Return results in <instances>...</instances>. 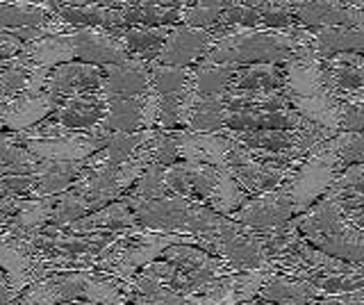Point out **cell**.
<instances>
[{
	"label": "cell",
	"instance_id": "cell-49",
	"mask_svg": "<svg viewBox=\"0 0 364 305\" xmlns=\"http://www.w3.org/2000/svg\"><path fill=\"white\" fill-rule=\"evenodd\" d=\"M185 164H187V178L193 196H196V200H208L214 191L216 178H219V168L208 164H193V162H185Z\"/></svg>",
	"mask_w": 364,
	"mask_h": 305
},
{
	"label": "cell",
	"instance_id": "cell-52",
	"mask_svg": "<svg viewBox=\"0 0 364 305\" xmlns=\"http://www.w3.org/2000/svg\"><path fill=\"white\" fill-rule=\"evenodd\" d=\"M34 187V176H0V203L26 198Z\"/></svg>",
	"mask_w": 364,
	"mask_h": 305
},
{
	"label": "cell",
	"instance_id": "cell-24",
	"mask_svg": "<svg viewBox=\"0 0 364 305\" xmlns=\"http://www.w3.org/2000/svg\"><path fill=\"white\" fill-rule=\"evenodd\" d=\"M259 301L271 303V305H310L316 299H323L310 282L305 280H296L282 274H273L264 287L257 294Z\"/></svg>",
	"mask_w": 364,
	"mask_h": 305
},
{
	"label": "cell",
	"instance_id": "cell-59",
	"mask_svg": "<svg viewBox=\"0 0 364 305\" xmlns=\"http://www.w3.org/2000/svg\"><path fill=\"white\" fill-rule=\"evenodd\" d=\"M0 128H3V123H0Z\"/></svg>",
	"mask_w": 364,
	"mask_h": 305
},
{
	"label": "cell",
	"instance_id": "cell-36",
	"mask_svg": "<svg viewBox=\"0 0 364 305\" xmlns=\"http://www.w3.org/2000/svg\"><path fill=\"white\" fill-rule=\"evenodd\" d=\"M248 198L250 196L235 183V178L228 173L225 168H219V178H216L212 196L208 198V208H212L216 214H221V217L230 219Z\"/></svg>",
	"mask_w": 364,
	"mask_h": 305
},
{
	"label": "cell",
	"instance_id": "cell-20",
	"mask_svg": "<svg viewBox=\"0 0 364 305\" xmlns=\"http://www.w3.org/2000/svg\"><path fill=\"white\" fill-rule=\"evenodd\" d=\"M182 9V3H121V18L123 28H173Z\"/></svg>",
	"mask_w": 364,
	"mask_h": 305
},
{
	"label": "cell",
	"instance_id": "cell-43",
	"mask_svg": "<svg viewBox=\"0 0 364 305\" xmlns=\"http://www.w3.org/2000/svg\"><path fill=\"white\" fill-rule=\"evenodd\" d=\"M230 7V3H191L185 5L182 9V16H180V23L187 26V28H196V30H212L216 23H219L221 14L225 9Z\"/></svg>",
	"mask_w": 364,
	"mask_h": 305
},
{
	"label": "cell",
	"instance_id": "cell-48",
	"mask_svg": "<svg viewBox=\"0 0 364 305\" xmlns=\"http://www.w3.org/2000/svg\"><path fill=\"white\" fill-rule=\"evenodd\" d=\"M144 151L148 155V160H151V164H157L162 168L178 162V151H176L171 132L151 130V137H148V141L144 144Z\"/></svg>",
	"mask_w": 364,
	"mask_h": 305
},
{
	"label": "cell",
	"instance_id": "cell-40",
	"mask_svg": "<svg viewBox=\"0 0 364 305\" xmlns=\"http://www.w3.org/2000/svg\"><path fill=\"white\" fill-rule=\"evenodd\" d=\"M89 214L87 203L80 198L73 189H66L64 194L53 196V217H50V228L66 230L68 225L75 221L85 219Z\"/></svg>",
	"mask_w": 364,
	"mask_h": 305
},
{
	"label": "cell",
	"instance_id": "cell-51",
	"mask_svg": "<svg viewBox=\"0 0 364 305\" xmlns=\"http://www.w3.org/2000/svg\"><path fill=\"white\" fill-rule=\"evenodd\" d=\"M362 171H364L362 164H353V166L341 168V171L335 176L333 185H330L328 191L323 194V198L339 196V194H344V191H350V189H364V185H362Z\"/></svg>",
	"mask_w": 364,
	"mask_h": 305
},
{
	"label": "cell",
	"instance_id": "cell-2",
	"mask_svg": "<svg viewBox=\"0 0 364 305\" xmlns=\"http://www.w3.org/2000/svg\"><path fill=\"white\" fill-rule=\"evenodd\" d=\"M341 168L344 166L326 151L316 149L312 155L305 157L299 164V168L289 176L287 185H284V189H287V194L291 198L296 217L307 212L316 200L323 198V194L328 191V187L333 185L335 176Z\"/></svg>",
	"mask_w": 364,
	"mask_h": 305
},
{
	"label": "cell",
	"instance_id": "cell-55",
	"mask_svg": "<svg viewBox=\"0 0 364 305\" xmlns=\"http://www.w3.org/2000/svg\"><path fill=\"white\" fill-rule=\"evenodd\" d=\"M14 291L9 289V282H7V278H5V274L0 271V305H11L14 303Z\"/></svg>",
	"mask_w": 364,
	"mask_h": 305
},
{
	"label": "cell",
	"instance_id": "cell-26",
	"mask_svg": "<svg viewBox=\"0 0 364 305\" xmlns=\"http://www.w3.org/2000/svg\"><path fill=\"white\" fill-rule=\"evenodd\" d=\"M82 168V162H39L34 171V187L30 191L32 198H53L60 196L75 183Z\"/></svg>",
	"mask_w": 364,
	"mask_h": 305
},
{
	"label": "cell",
	"instance_id": "cell-58",
	"mask_svg": "<svg viewBox=\"0 0 364 305\" xmlns=\"http://www.w3.org/2000/svg\"><path fill=\"white\" fill-rule=\"evenodd\" d=\"M121 305H130V303H121Z\"/></svg>",
	"mask_w": 364,
	"mask_h": 305
},
{
	"label": "cell",
	"instance_id": "cell-35",
	"mask_svg": "<svg viewBox=\"0 0 364 305\" xmlns=\"http://www.w3.org/2000/svg\"><path fill=\"white\" fill-rule=\"evenodd\" d=\"M148 137H151V130H139L132 134H109L105 146L91 157L96 162H105L109 166H121L128 160H132L136 151L148 141Z\"/></svg>",
	"mask_w": 364,
	"mask_h": 305
},
{
	"label": "cell",
	"instance_id": "cell-39",
	"mask_svg": "<svg viewBox=\"0 0 364 305\" xmlns=\"http://www.w3.org/2000/svg\"><path fill=\"white\" fill-rule=\"evenodd\" d=\"M318 151H326L335 157L341 166H353L362 164L364 160V144H362V132H339L335 137L326 139Z\"/></svg>",
	"mask_w": 364,
	"mask_h": 305
},
{
	"label": "cell",
	"instance_id": "cell-8",
	"mask_svg": "<svg viewBox=\"0 0 364 305\" xmlns=\"http://www.w3.org/2000/svg\"><path fill=\"white\" fill-rule=\"evenodd\" d=\"M214 35L208 30H196L187 26H173L164 39L162 53H159L157 64L178 66V69H189L191 64L203 60L208 50L214 46Z\"/></svg>",
	"mask_w": 364,
	"mask_h": 305
},
{
	"label": "cell",
	"instance_id": "cell-12",
	"mask_svg": "<svg viewBox=\"0 0 364 305\" xmlns=\"http://www.w3.org/2000/svg\"><path fill=\"white\" fill-rule=\"evenodd\" d=\"M171 137H173L178 157H182L185 162L208 164L216 168L223 166L228 151L232 149V139H228L225 134H219V132L200 134V132L173 130Z\"/></svg>",
	"mask_w": 364,
	"mask_h": 305
},
{
	"label": "cell",
	"instance_id": "cell-18",
	"mask_svg": "<svg viewBox=\"0 0 364 305\" xmlns=\"http://www.w3.org/2000/svg\"><path fill=\"white\" fill-rule=\"evenodd\" d=\"M53 217V198H18L11 219L5 223V235L16 240H32L50 225Z\"/></svg>",
	"mask_w": 364,
	"mask_h": 305
},
{
	"label": "cell",
	"instance_id": "cell-42",
	"mask_svg": "<svg viewBox=\"0 0 364 305\" xmlns=\"http://www.w3.org/2000/svg\"><path fill=\"white\" fill-rule=\"evenodd\" d=\"M32 69H34V66L28 60H23L21 55L7 62L3 75H0V103L26 92L28 82H30V75H32Z\"/></svg>",
	"mask_w": 364,
	"mask_h": 305
},
{
	"label": "cell",
	"instance_id": "cell-34",
	"mask_svg": "<svg viewBox=\"0 0 364 305\" xmlns=\"http://www.w3.org/2000/svg\"><path fill=\"white\" fill-rule=\"evenodd\" d=\"M228 117L223 96L221 98H200L196 96L191 103V109L187 114L185 128L187 132H200V134H212L223 128V121Z\"/></svg>",
	"mask_w": 364,
	"mask_h": 305
},
{
	"label": "cell",
	"instance_id": "cell-23",
	"mask_svg": "<svg viewBox=\"0 0 364 305\" xmlns=\"http://www.w3.org/2000/svg\"><path fill=\"white\" fill-rule=\"evenodd\" d=\"M291 109L303 121L312 123V126L326 130L330 137L339 134V105L341 100L333 94L310 96V98H291L287 96Z\"/></svg>",
	"mask_w": 364,
	"mask_h": 305
},
{
	"label": "cell",
	"instance_id": "cell-28",
	"mask_svg": "<svg viewBox=\"0 0 364 305\" xmlns=\"http://www.w3.org/2000/svg\"><path fill=\"white\" fill-rule=\"evenodd\" d=\"M314 55L321 62L335 58L341 53H358L362 55L364 48V30L353 28H318L310 30Z\"/></svg>",
	"mask_w": 364,
	"mask_h": 305
},
{
	"label": "cell",
	"instance_id": "cell-13",
	"mask_svg": "<svg viewBox=\"0 0 364 305\" xmlns=\"http://www.w3.org/2000/svg\"><path fill=\"white\" fill-rule=\"evenodd\" d=\"M71 35L75 41L77 60L85 64L102 69V66H117L125 60H130L123 43L117 37H112L109 32H102L96 28H75Z\"/></svg>",
	"mask_w": 364,
	"mask_h": 305
},
{
	"label": "cell",
	"instance_id": "cell-7",
	"mask_svg": "<svg viewBox=\"0 0 364 305\" xmlns=\"http://www.w3.org/2000/svg\"><path fill=\"white\" fill-rule=\"evenodd\" d=\"M117 168L119 166L96 162L94 157H89V160L82 162V168H80L75 183L68 189H73L75 194L87 203L89 214L121 198L123 191L117 180Z\"/></svg>",
	"mask_w": 364,
	"mask_h": 305
},
{
	"label": "cell",
	"instance_id": "cell-30",
	"mask_svg": "<svg viewBox=\"0 0 364 305\" xmlns=\"http://www.w3.org/2000/svg\"><path fill=\"white\" fill-rule=\"evenodd\" d=\"M159 257H162V262L178 269L180 274H196V271H214V274H219V276L230 274V269L225 267L223 259L200 251V248L193 244H173Z\"/></svg>",
	"mask_w": 364,
	"mask_h": 305
},
{
	"label": "cell",
	"instance_id": "cell-32",
	"mask_svg": "<svg viewBox=\"0 0 364 305\" xmlns=\"http://www.w3.org/2000/svg\"><path fill=\"white\" fill-rule=\"evenodd\" d=\"M53 3H0V32H11L18 28H39L53 21Z\"/></svg>",
	"mask_w": 364,
	"mask_h": 305
},
{
	"label": "cell",
	"instance_id": "cell-29",
	"mask_svg": "<svg viewBox=\"0 0 364 305\" xmlns=\"http://www.w3.org/2000/svg\"><path fill=\"white\" fill-rule=\"evenodd\" d=\"M100 134H132L141 130V98L105 100V114L94 128Z\"/></svg>",
	"mask_w": 364,
	"mask_h": 305
},
{
	"label": "cell",
	"instance_id": "cell-47",
	"mask_svg": "<svg viewBox=\"0 0 364 305\" xmlns=\"http://www.w3.org/2000/svg\"><path fill=\"white\" fill-rule=\"evenodd\" d=\"M257 5V16H259V28L269 32H284L294 26H299L294 21L289 3H255Z\"/></svg>",
	"mask_w": 364,
	"mask_h": 305
},
{
	"label": "cell",
	"instance_id": "cell-46",
	"mask_svg": "<svg viewBox=\"0 0 364 305\" xmlns=\"http://www.w3.org/2000/svg\"><path fill=\"white\" fill-rule=\"evenodd\" d=\"M276 274L271 269H257V271H242V274H232V294L235 301L239 303H250L259 289L264 287V282Z\"/></svg>",
	"mask_w": 364,
	"mask_h": 305
},
{
	"label": "cell",
	"instance_id": "cell-33",
	"mask_svg": "<svg viewBox=\"0 0 364 305\" xmlns=\"http://www.w3.org/2000/svg\"><path fill=\"white\" fill-rule=\"evenodd\" d=\"M235 73V66L196 64L193 69H189V87L200 98H221L228 92V85H230Z\"/></svg>",
	"mask_w": 364,
	"mask_h": 305
},
{
	"label": "cell",
	"instance_id": "cell-38",
	"mask_svg": "<svg viewBox=\"0 0 364 305\" xmlns=\"http://www.w3.org/2000/svg\"><path fill=\"white\" fill-rule=\"evenodd\" d=\"M82 299H87L91 305H121L125 303L123 282L112 278L109 274H102V271H89Z\"/></svg>",
	"mask_w": 364,
	"mask_h": 305
},
{
	"label": "cell",
	"instance_id": "cell-37",
	"mask_svg": "<svg viewBox=\"0 0 364 305\" xmlns=\"http://www.w3.org/2000/svg\"><path fill=\"white\" fill-rule=\"evenodd\" d=\"M37 166L39 160L16 144L14 134L0 132V176H34Z\"/></svg>",
	"mask_w": 364,
	"mask_h": 305
},
{
	"label": "cell",
	"instance_id": "cell-6",
	"mask_svg": "<svg viewBox=\"0 0 364 305\" xmlns=\"http://www.w3.org/2000/svg\"><path fill=\"white\" fill-rule=\"evenodd\" d=\"M0 271L5 274L14 296H18L30 282L46 276L41 259L34 255L30 240H16L5 232L0 235Z\"/></svg>",
	"mask_w": 364,
	"mask_h": 305
},
{
	"label": "cell",
	"instance_id": "cell-15",
	"mask_svg": "<svg viewBox=\"0 0 364 305\" xmlns=\"http://www.w3.org/2000/svg\"><path fill=\"white\" fill-rule=\"evenodd\" d=\"M66 230L77 232V235L109 232V235H117V237H130V235L144 232V228L136 223V219L132 217V212L128 210V205H125L123 200H114V203H109V205L87 214L85 219H80L73 225H68Z\"/></svg>",
	"mask_w": 364,
	"mask_h": 305
},
{
	"label": "cell",
	"instance_id": "cell-19",
	"mask_svg": "<svg viewBox=\"0 0 364 305\" xmlns=\"http://www.w3.org/2000/svg\"><path fill=\"white\" fill-rule=\"evenodd\" d=\"M303 121L294 109L284 112H246V114H228L223 121L225 132H264V130H299L305 128Z\"/></svg>",
	"mask_w": 364,
	"mask_h": 305
},
{
	"label": "cell",
	"instance_id": "cell-41",
	"mask_svg": "<svg viewBox=\"0 0 364 305\" xmlns=\"http://www.w3.org/2000/svg\"><path fill=\"white\" fill-rule=\"evenodd\" d=\"M189 82V69H178V66L151 64V92L157 96H180Z\"/></svg>",
	"mask_w": 364,
	"mask_h": 305
},
{
	"label": "cell",
	"instance_id": "cell-53",
	"mask_svg": "<svg viewBox=\"0 0 364 305\" xmlns=\"http://www.w3.org/2000/svg\"><path fill=\"white\" fill-rule=\"evenodd\" d=\"M23 43L11 32H0V64L18 58Z\"/></svg>",
	"mask_w": 364,
	"mask_h": 305
},
{
	"label": "cell",
	"instance_id": "cell-21",
	"mask_svg": "<svg viewBox=\"0 0 364 305\" xmlns=\"http://www.w3.org/2000/svg\"><path fill=\"white\" fill-rule=\"evenodd\" d=\"M348 221L341 214V208L335 198H321L314 205L296 217V228H299L303 240L307 237H323V235H335L339 230L348 228Z\"/></svg>",
	"mask_w": 364,
	"mask_h": 305
},
{
	"label": "cell",
	"instance_id": "cell-10",
	"mask_svg": "<svg viewBox=\"0 0 364 305\" xmlns=\"http://www.w3.org/2000/svg\"><path fill=\"white\" fill-rule=\"evenodd\" d=\"M151 87V64L141 60H125L102 71L98 94L105 100L141 98Z\"/></svg>",
	"mask_w": 364,
	"mask_h": 305
},
{
	"label": "cell",
	"instance_id": "cell-4",
	"mask_svg": "<svg viewBox=\"0 0 364 305\" xmlns=\"http://www.w3.org/2000/svg\"><path fill=\"white\" fill-rule=\"evenodd\" d=\"M294 217L296 214H294V205H291L287 189L278 187L273 191H267V194L248 198L230 219L255 232H264V230H273V228H278V225L291 221Z\"/></svg>",
	"mask_w": 364,
	"mask_h": 305
},
{
	"label": "cell",
	"instance_id": "cell-60",
	"mask_svg": "<svg viewBox=\"0 0 364 305\" xmlns=\"http://www.w3.org/2000/svg\"><path fill=\"white\" fill-rule=\"evenodd\" d=\"M0 235H3V230H0Z\"/></svg>",
	"mask_w": 364,
	"mask_h": 305
},
{
	"label": "cell",
	"instance_id": "cell-57",
	"mask_svg": "<svg viewBox=\"0 0 364 305\" xmlns=\"http://www.w3.org/2000/svg\"><path fill=\"white\" fill-rule=\"evenodd\" d=\"M5 66H7V62H3V64H0V75H3V71H5Z\"/></svg>",
	"mask_w": 364,
	"mask_h": 305
},
{
	"label": "cell",
	"instance_id": "cell-50",
	"mask_svg": "<svg viewBox=\"0 0 364 305\" xmlns=\"http://www.w3.org/2000/svg\"><path fill=\"white\" fill-rule=\"evenodd\" d=\"M164 185L168 196L176 198H187V200H196L193 191L189 187V178H187V164L185 162H176L164 168Z\"/></svg>",
	"mask_w": 364,
	"mask_h": 305
},
{
	"label": "cell",
	"instance_id": "cell-16",
	"mask_svg": "<svg viewBox=\"0 0 364 305\" xmlns=\"http://www.w3.org/2000/svg\"><path fill=\"white\" fill-rule=\"evenodd\" d=\"M18 55L23 60H28L34 69H46V71L77 60L75 41L71 32H55V35H46L37 41L23 43Z\"/></svg>",
	"mask_w": 364,
	"mask_h": 305
},
{
	"label": "cell",
	"instance_id": "cell-5",
	"mask_svg": "<svg viewBox=\"0 0 364 305\" xmlns=\"http://www.w3.org/2000/svg\"><path fill=\"white\" fill-rule=\"evenodd\" d=\"M294 21L305 30L318 28H353L362 30L364 12L360 5H344L333 3V0H301V3H289Z\"/></svg>",
	"mask_w": 364,
	"mask_h": 305
},
{
	"label": "cell",
	"instance_id": "cell-31",
	"mask_svg": "<svg viewBox=\"0 0 364 305\" xmlns=\"http://www.w3.org/2000/svg\"><path fill=\"white\" fill-rule=\"evenodd\" d=\"M228 139H232L246 151L255 153H289L296 160V130H264V132H225ZM303 162V160H301Z\"/></svg>",
	"mask_w": 364,
	"mask_h": 305
},
{
	"label": "cell",
	"instance_id": "cell-22",
	"mask_svg": "<svg viewBox=\"0 0 364 305\" xmlns=\"http://www.w3.org/2000/svg\"><path fill=\"white\" fill-rule=\"evenodd\" d=\"M282 87H284L282 64H253L237 69L225 94H267V92H282Z\"/></svg>",
	"mask_w": 364,
	"mask_h": 305
},
{
	"label": "cell",
	"instance_id": "cell-9",
	"mask_svg": "<svg viewBox=\"0 0 364 305\" xmlns=\"http://www.w3.org/2000/svg\"><path fill=\"white\" fill-rule=\"evenodd\" d=\"M100 80L102 69H98V66H91L85 62H68L48 71L43 92L50 94L60 103L64 98L96 94L100 89Z\"/></svg>",
	"mask_w": 364,
	"mask_h": 305
},
{
	"label": "cell",
	"instance_id": "cell-25",
	"mask_svg": "<svg viewBox=\"0 0 364 305\" xmlns=\"http://www.w3.org/2000/svg\"><path fill=\"white\" fill-rule=\"evenodd\" d=\"M305 242L310 246H314L316 251L330 255V257L362 267V259H364V232H362V228H353V225H348V228L339 230L335 235L307 237Z\"/></svg>",
	"mask_w": 364,
	"mask_h": 305
},
{
	"label": "cell",
	"instance_id": "cell-45",
	"mask_svg": "<svg viewBox=\"0 0 364 305\" xmlns=\"http://www.w3.org/2000/svg\"><path fill=\"white\" fill-rule=\"evenodd\" d=\"M132 198L139 200H159L168 198V191L164 185V168L157 164H148L144 168V173L136 178V183L132 185Z\"/></svg>",
	"mask_w": 364,
	"mask_h": 305
},
{
	"label": "cell",
	"instance_id": "cell-56",
	"mask_svg": "<svg viewBox=\"0 0 364 305\" xmlns=\"http://www.w3.org/2000/svg\"><path fill=\"white\" fill-rule=\"evenodd\" d=\"M62 305H91L87 301H68V303H62Z\"/></svg>",
	"mask_w": 364,
	"mask_h": 305
},
{
	"label": "cell",
	"instance_id": "cell-54",
	"mask_svg": "<svg viewBox=\"0 0 364 305\" xmlns=\"http://www.w3.org/2000/svg\"><path fill=\"white\" fill-rule=\"evenodd\" d=\"M310 305H364V296H362V289H360V291L341 294V296H323V299H316Z\"/></svg>",
	"mask_w": 364,
	"mask_h": 305
},
{
	"label": "cell",
	"instance_id": "cell-27",
	"mask_svg": "<svg viewBox=\"0 0 364 305\" xmlns=\"http://www.w3.org/2000/svg\"><path fill=\"white\" fill-rule=\"evenodd\" d=\"M171 28H123L109 32L112 37H117L123 48L128 50L132 60H141L146 64L157 62L159 53H162L164 39Z\"/></svg>",
	"mask_w": 364,
	"mask_h": 305
},
{
	"label": "cell",
	"instance_id": "cell-11",
	"mask_svg": "<svg viewBox=\"0 0 364 305\" xmlns=\"http://www.w3.org/2000/svg\"><path fill=\"white\" fill-rule=\"evenodd\" d=\"M55 107H57V100L50 94L23 92L0 103V123H3V128L11 132H23L43 123L55 112Z\"/></svg>",
	"mask_w": 364,
	"mask_h": 305
},
{
	"label": "cell",
	"instance_id": "cell-14",
	"mask_svg": "<svg viewBox=\"0 0 364 305\" xmlns=\"http://www.w3.org/2000/svg\"><path fill=\"white\" fill-rule=\"evenodd\" d=\"M102 114H105V98L96 92L60 100L50 123L66 132H91L100 123Z\"/></svg>",
	"mask_w": 364,
	"mask_h": 305
},
{
	"label": "cell",
	"instance_id": "cell-44",
	"mask_svg": "<svg viewBox=\"0 0 364 305\" xmlns=\"http://www.w3.org/2000/svg\"><path fill=\"white\" fill-rule=\"evenodd\" d=\"M310 285L321 294V296H341V294L360 291L364 285L362 271H353V274H335V276H321L310 280Z\"/></svg>",
	"mask_w": 364,
	"mask_h": 305
},
{
	"label": "cell",
	"instance_id": "cell-1",
	"mask_svg": "<svg viewBox=\"0 0 364 305\" xmlns=\"http://www.w3.org/2000/svg\"><path fill=\"white\" fill-rule=\"evenodd\" d=\"M296 28V26H294ZM296 41L291 28L284 32L244 30L214 41V46L200 60V64L221 66H253V64H284L294 58Z\"/></svg>",
	"mask_w": 364,
	"mask_h": 305
},
{
	"label": "cell",
	"instance_id": "cell-3",
	"mask_svg": "<svg viewBox=\"0 0 364 305\" xmlns=\"http://www.w3.org/2000/svg\"><path fill=\"white\" fill-rule=\"evenodd\" d=\"M109 134L91 132H68L60 137H30V134H14L32 157L39 162H85L105 146Z\"/></svg>",
	"mask_w": 364,
	"mask_h": 305
},
{
	"label": "cell",
	"instance_id": "cell-17",
	"mask_svg": "<svg viewBox=\"0 0 364 305\" xmlns=\"http://www.w3.org/2000/svg\"><path fill=\"white\" fill-rule=\"evenodd\" d=\"M326 89L333 96H355L362 94L364 85V60L358 53H341L323 62Z\"/></svg>",
	"mask_w": 364,
	"mask_h": 305
}]
</instances>
